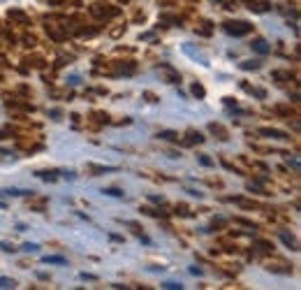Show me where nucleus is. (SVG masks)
<instances>
[{
    "instance_id": "f257e3e1",
    "label": "nucleus",
    "mask_w": 301,
    "mask_h": 290,
    "mask_svg": "<svg viewBox=\"0 0 301 290\" xmlns=\"http://www.w3.org/2000/svg\"><path fill=\"white\" fill-rule=\"evenodd\" d=\"M102 193H107V195H114V197L123 195V193H120V190H116V188H107V190H102Z\"/></svg>"
},
{
    "instance_id": "7ed1b4c3",
    "label": "nucleus",
    "mask_w": 301,
    "mask_h": 290,
    "mask_svg": "<svg viewBox=\"0 0 301 290\" xmlns=\"http://www.w3.org/2000/svg\"><path fill=\"white\" fill-rule=\"evenodd\" d=\"M44 260H46V262H65L63 258H44Z\"/></svg>"
},
{
    "instance_id": "f03ea898",
    "label": "nucleus",
    "mask_w": 301,
    "mask_h": 290,
    "mask_svg": "<svg viewBox=\"0 0 301 290\" xmlns=\"http://www.w3.org/2000/svg\"><path fill=\"white\" fill-rule=\"evenodd\" d=\"M10 285H14V281H7V279H0V288H10Z\"/></svg>"
}]
</instances>
